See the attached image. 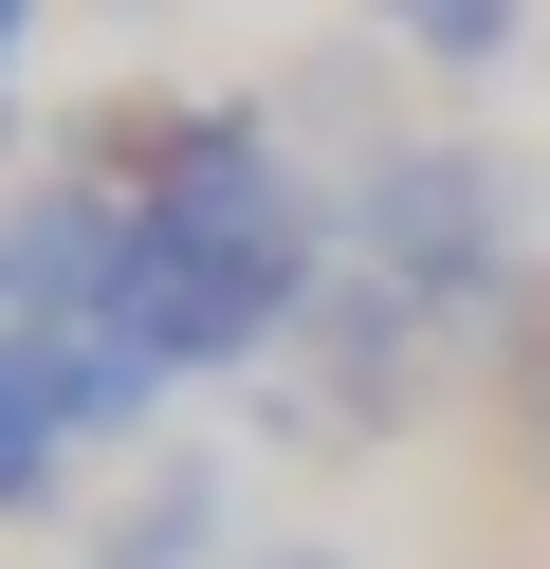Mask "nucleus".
<instances>
[{"label": "nucleus", "instance_id": "nucleus-1", "mask_svg": "<svg viewBox=\"0 0 550 569\" xmlns=\"http://www.w3.org/2000/svg\"><path fill=\"white\" fill-rule=\"evenodd\" d=\"M129 331L183 368H293V331H312L330 295V202L293 184L276 111H166L129 129Z\"/></svg>", "mask_w": 550, "mask_h": 569}, {"label": "nucleus", "instance_id": "nucleus-2", "mask_svg": "<svg viewBox=\"0 0 550 569\" xmlns=\"http://www.w3.org/2000/svg\"><path fill=\"white\" fill-rule=\"evenodd\" d=\"M330 258L403 312L422 349H477L532 312V202L477 129H386V148L330 184Z\"/></svg>", "mask_w": 550, "mask_h": 569}, {"label": "nucleus", "instance_id": "nucleus-3", "mask_svg": "<svg viewBox=\"0 0 550 569\" xmlns=\"http://www.w3.org/2000/svg\"><path fill=\"white\" fill-rule=\"evenodd\" d=\"M129 312V184L56 166L37 202H0V331H92Z\"/></svg>", "mask_w": 550, "mask_h": 569}, {"label": "nucleus", "instance_id": "nucleus-4", "mask_svg": "<svg viewBox=\"0 0 550 569\" xmlns=\"http://www.w3.org/2000/svg\"><path fill=\"white\" fill-rule=\"evenodd\" d=\"M73 441H92L73 368L37 331H0V515H56V496H73Z\"/></svg>", "mask_w": 550, "mask_h": 569}, {"label": "nucleus", "instance_id": "nucleus-5", "mask_svg": "<svg viewBox=\"0 0 550 569\" xmlns=\"http://www.w3.org/2000/svg\"><path fill=\"white\" fill-rule=\"evenodd\" d=\"M220 551V441H147V478L110 496L92 569H202Z\"/></svg>", "mask_w": 550, "mask_h": 569}, {"label": "nucleus", "instance_id": "nucleus-6", "mask_svg": "<svg viewBox=\"0 0 550 569\" xmlns=\"http://www.w3.org/2000/svg\"><path fill=\"white\" fill-rule=\"evenodd\" d=\"M403 56H440V74H496L513 38H532V0H367Z\"/></svg>", "mask_w": 550, "mask_h": 569}, {"label": "nucleus", "instance_id": "nucleus-7", "mask_svg": "<svg viewBox=\"0 0 550 569\" xmlns=\"http://www.w3.org/2000/svg\"><path fill=\"white\" fill-rule=\"evenodd\" d=\"M19 38H37V0H0V56H19Z\"/></svg>", "mask_w": 550, "mask_h": 569}, {"label": "nucleus", "instance_id": "nucleus-8", "mask_svg": "<svg viewBox=\"0 0 550 569\" xmlns=\"http://www.w3.org/2000/svg\"><path fill=\"white\" fill-rule=\"evenodd\" d=\"M257 569H349V551H257Z\"/></svg>", "mask_w": 550, "mask_h": 569}, {"label": "nucleus", "instance_id": "nucleus-9", "mask_svg": "<svg viewBox=\"0 0 550 569\" xmlns=\"http://www.w3.org/2000/svg\"><path fill=\"white\" fill-rule=\"evenodd\" d=\"M0 148H19V92H0Z\"/></svg>", "mask_w": 550, "mask_h": 569}]
</instances>
